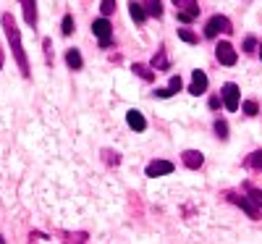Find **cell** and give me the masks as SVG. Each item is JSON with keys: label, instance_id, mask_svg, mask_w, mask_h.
<instances>
[{"label": "cell", "instance_id": "obj_15", "mask_svg": "<svg viewBox=\"0 0 262 244\" xmlns=\"http://www.w3.org/2000/svg\"><path fill=\"white\" fill-rule=\"evenodd\" d=\"M152 69H155V71H168V58H165V50H158V55L152 58Z\"/></svg>", "mask_w": 262, "mask_h": 244}, {"label": "cell", "instance_id": "obj_26", "mask_svg": "<svg viewBox=\"0 0 262 244\" xmlns=\"http://www.w3.org/2000/svg\"><path fill=\"white\" fill-rule=\"evenodd\" d=\"M254 48H257V39H254V37H247V39H244V50H247V53H254Z\"/></svg>", "mask_w": 262, "mask_h": 244}, {"label": "cell", "instance_id": "obj_4", "mask_svg": "<svg viewBox=\"0 0 262 244\" xmlns=\"http://www.w3.org/2000/svg\"><path fill=\"white\" fill-rule=\"evenodd\" d=\"M173 6L179 8V21H191L200 16V6L196 0H173Z\"/></svg>", "mask_w": 262, "mask_h": 244}, {"label": "cell", "instance_id": "obj_23", "mask_svg": "<svg viewBox=\"0 0 262 244\" xmlns=\"http://www.w3.org/2000/svg\"><path fill=\"white\" fill-rule=\"evenodd\" d=\"M179 37H181L184 42H189V45H194V42H196V34H194L191 29H179Z\"/></svg>", "mask_w": 262, "mask_h": 244}, {"label": "cell", "instance_id": "obj_3", "mask_svg": "<svg viewBox=\"0 0 262 244\" xmlns=\"http://www.w3.org/2000/svg\"><path fill=\"white\" fill-rule=\"evenodd\" d=\"M92 32L95 37L100 39V48H111V39H113V27H111V21H107L105 16L97 18L95 24H92Z\"/></svg>", "mask_w": 262, "mask_h": 244}, {"label": "cell", "instance_id": "obj_22", "mask_svg": "<svg viewBox=\"0 0 262 244\" xmlns=\"http://www.w3.org/2000/svg\"><path fill=\"white\" fill-rule=\"evenodd\" d=\"M242 110H244L247 116H257V113H259V108H257V103H254V100H247V103L242 105Z\"/></svg>", "mask_w": 262, "mask_h": 244}, {"label": "cell", "instance_id": "obj_18", "mask_svg": "<svg viewBox=\"0 0 262 244\" xmlns=\"http://www.w3.org/2000/svg\"><path fill=\"white\" fill-rule=\"evenodd\" d=\"M147 13L149 16H163V3H160V0H147Z\"/></svg>", "mask_w": 262, "mask_h": 244}, {"label": "cell", "instance_id": "obj_1", "mask_svg": "<svg viewBox=\"0 0 262 244\" xmlns=\"http://www.w3.org/2000/svg\"><path fill=\"white\" fill-rule=\"evenodd\" d=\"M0 21H3V29H6V37H8V42H11L13 58H16L18 69H21V76L29 79V76H32V71H29L27 50H24V45H21V32H18V27H16V18H13L11 13H3V16H0Z\"/></svg>", "mask_w": 262, "mask_h": 244}, {"label": "cell", "instance_id": "obj_30", "mask_svg": "<svg viewBox=\"0 0 262 244\" xmlns=\"http://www.w3.org/2000/svg\"><path fill=\"white\" fill-rule=\"evenodd\" d=\"M3 60H6V55H3V48H0V69H3Z\"/></svg>", "mask_w": 262, "mask_h": 244}, {"label": "cell", "instance_id": "obj_21", "mask_svg": "<svg viewBox=\"0 0 262 244\" xmlns=\"http://www.w3.org/2000/svg\"><path fill=\"white\" fill-rule=\"evenodd\" d=\"M100 11H102V16L116 13V0H102V3H100Z\"/></svg>", "mask_w": 262, "mask_h": 244}, {"label": "cell", "instance_id": "obj_17", "mask_svg": "<svg viewBox=\"0 0 262 244\" xmlns=\"http://www.w3.org/2000/svg\"><path fill=\"white\" fill-rule=\"evenodd\" d=\"M134 71L144 79V82H152V79H155V74H152V69H149V66H144V63H137L134 66Z\"/></svg>", "mask_w": 262, "mask_h": 244}, {"label": "cell", "instance_id": "obj_31", "mask_svg": "<svg viewBox=\"0 0 262 244\" xmlns=\"http://www.w3.org/2000/svg\"><path fill=\"white\" fill-rule=\"evenodd\" d=\"M259 58H262V48H259Z\"/></svg>", "mask_w": 262, "mask_h": 244}, {"label": "cell", "instance_id": "obj_25", "mask_svg": "<svg viewBox=\"0 0 262 244\" xmlns=\"http://www.w3.org/2000/svg\"><path fill=\"white\" fill-rule=\"evenodd\" d=\"M247 189H249L252 202H254V205H262V192H259V189H254V187H247Z\"/></svg>", "mask_w": 262, "mask_h": 244}, {"label": "cell", "instance_id": "obj_9", "mask_svg": "<svg viewBox=\"0 0 262 244\" xmlns=\"http://www.w3.org/2000/svg\"><path fill=\"white\" fill-rule=\"evenodd\" d=\"M228 197H231V202H236V205L242 208L249 218H259V208H257L254 202H249L247 197H236V194H228Z\"/></svg>", "mask_w": 262, "mask_h": 244}, {"label": "cell", "instance_id": "obj_28", "mask_svg": "<svg viewBox=\"0 0 262 244\" xmlns=\"http://www.w3.org/2000/svg\"><path fill=\"white\" fill-rule=\"evenodd\" d=\"M155 95H158V97H163V100H165V97H170V95H173V92H170V90H168V87H165V90H158V92H155Z\"/></svg>", "mask_w": 262, "mask_h": 244}, {"label": "cell", "instance_id": "obj_6", "mask_svg": "<svg viewBox=\"0 0 262 244\" xmlns=\"http://www.w3.org/2000/svg\"><path fill=\"white\" fill-rule=\"evenodd\" d=\"M168 173H173V163H170V160H152V163L147 166V176H149V179L168 176Z\"/></svg>", "mask_w": 262, "mask_h": 244}, {"label": "cell", "instance_id": "obj_2", "mask_svg": "<svg viewBox=\"0 0 262 244\" xmlns=\"http://www.w3.org/2000/svg\"><path fill=\"white\" fill-rule=\"evenodd\" d=\"M231 34L233 27H231V21L226 16H212L207 24H205V37H217V34Z\"/></svg>", "mask_w": 262, "mask_h": 244}, {"label": "cell", "instance_id": "obj_20", "mask_svg": "<svg viewBox=\"0 0 262 244\" xmlns=\"http://www.w3.org/2000/svg\"><path fill=\"white\" fill-rule=\"evenodd\" d=\"M215 131H217V137H221V139H226V137H228V124H226L223 118H217V121H215Z\"/></svg>", "mask_w": 262, "mask_h": 244}, {"label": "cell", "instance_id": "obj_10", "mask_svg": "<svg viewBox=\"0 0 262 244\" xmlns=\"http://www.w3.org/2000/svg\"><path fill=\"white\" fill-rule=\"evenodd\" d=\"M21 8H24L27 24L34 29V27H37V0H21Z\"/></svg>", "mask_w": 262, "mask_h": 244}, {"label": "cell", "instance_id": "obj_5", "mask_svg": "<svg viewBox=\"0 0 262 244\" xmlns=\"http://www.w3.org/2000/svg\"><path fill=\"white\" fill-rule=\"evenodd\" d=\"M215 58L221 60L223 66H233V63L238 60V55H236V50H233L231 42H217V48H215Z\"/></svg>", "mask_w": 262, "mask_h": 244}, {"label": "cell", "instance_id": "obj_14", "mask_svg": "<svg viewBox=\"0 0 262 244\" xmlns=\"http://www.w3.org/2000/svg\"><path fill=\"white\" fill-rule=\"evenodd\" d=\"M131 18L137 21V24H144V18H147V11H144V6H139L137 0H131Z\"/></svg>", "mask_w": 262, "mask_h": 244}, {"label": "cell", "instance_id": "obj_11", "mask_svg": "<svg viewBox=\"0 0 262 244\" xmlns=\"http://www.w3.org/2000/svg\"><path fill=\"white\" fill-rule=\"evenodd\" d=\"M202 163H205L202 152H196V150H186V152H184V166H186V168L196 171V168H202Z\"/></svg>", "mask_w": 262, "mask_h": 244}, {"label": "cell", "instance_id": "obj_8", "mask_svg": "<svg viewBox=\"0 0 262 244\" xmlns=\"http://www.w3.org/2000/svg\"><path fill=\"white\" fill-rule=\"evenodd\" d=\"M205 90H207V74H205V71H194V74H191L189 92H191V95H202Z\"/></svg>", "mask_w": 262, "mask_h": 244}, {"label": "cell", "instance_id": "obj_13", "mask_svg": "<svg viewBox=\"0 0 262 244\" xmlns=\"http://www.w3.org/2000/svg\"><path fill=\"white\" fill-rule=\"evenodd\" d=\"M66 63H69V69L79 71L81 66H84V60H81V53H79V50H69V53H66Z\"/></svg>", "mask_w": 262, "mask_h": 244}, {"label": "cell", "instance_id": "obj_24", "mask_svg": "<svg viewBox=\"0 0 262 244\" xmlns=\"http://www.w3.org/2000/svg\"><path fill=\"white\" fill-rule=\"evenodd\" d=\"M181 87H184V82H181V76H170V87H168V90H170V92H181Z\"/></svg>", "mask_w": 262, "mask_h": 244}, {"label": "cell", "instance_id": "obj_29", "mask_svg": "<svg viewBox=\"0 0 262 244\" xmlns=\"http://www.w3.org/2000/svg\"><path fill=\"white\" fill-rule=\"evenodd\" d=\"M210 108H212V110L221 108V97H210Z\"/></svg>", "mask_w": 262, "mask_h": 244}, {"label": "cell", "instance_id": "obj_27", "mask_svg": "<svg viewBox=\"0 0 262 244\" xmlns=\"http://www.w3.org/2000/svg\"><path fill=\"white\" fill-rule=\"evenodd\" d=\"M42 45H45V55H48V63H53V42H50V39H45V42H42Z\"/></svg>", "mask_w": 262, "mask_h": 244}, {"label": "cell", "instance_id": "obj_12", "mask_svg": "<svg viewBox=\"0 0 262 244\" xmlns=\"http://www.w3.org/2000/svg\"><path fill=\"white\" fill-rule=\"evenodd\" d=\"M126 121H128V126L134 129V131H144V129H147V121H144V116L139 113V110H128Z\"/></svg>", "mask_w": 262, "mask_h": 244}, {"label": "cell", "instance_id": "obj_19", "mask_svg": "<svg viewBox=\"0 0 262 244\" xmlns=\"http://www.w3.org/2000/svg\"><path fill=\"white\" fill-rule=\"evenodd\" d=\"M60 32H63L66 37H69V34L74 32V16H71V13H66V16H63V24H60Z\"/></svg>", "mask_w": 262, "mask_h": 244}, {"label": "cell", "instance_id": "obj_16", "mask_svg": "<svg viewBox=\"0 0 262 244\" xmlns=\"http://www.w3.org/2000/svg\"><path fill=\"white\" fill-rule=\"evenodd\" d=\"M247 168L249 171H262V150L249 155V158H247Z\"/></svg>", "mask_w": 262, "mask_h": 244}, {"label": "cell", "instance_id": "obj_7", "mask_svg": "<svg viewBox=\"0 0 262 244\" xmlns=\"http://www.w3.org/2000/svg\"><path fill=\"white\" fill-rule=\"evenodd\" d=\"M223 105L228 110H238V105H242V103H238V87L231 84V82L223 87Z\"/></svg>", "mask_w": 262, "mask_h": 244}]
</instances>
